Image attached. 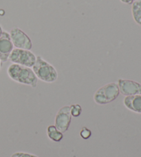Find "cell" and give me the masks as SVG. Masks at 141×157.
<instances>
[{"label": "cell", "instance_id": "1", "mask_svg": "<svg viewBox=\"0 0 141 157\" xmlns=\"http://www.w3.org/2000/svg\"><path fill=\"white\" fill-rule=\"evenodd\" d=\"M7 73L13 81L24 85L36 88L38 78L34 73L32 69L19 64L12 63L7 70Z\"/></svg>", "mask_w": 141, "mask_h": 157}, {"label": "cell", "instance_id": "2", "mask_svg": "<svg viewBox=\"0 0 141 157\" xmlns=\"http://www.w3.org/2000/svg\"><path fill=\"white\" fill-rule=\"evenodd\" d=\"M32 71L38 79L46 83H54L58 78V72L52 64L44 59L41 56L36 57Z\"/></svg>", "mask_w": 141, "mask_h": 157}, {"label": "cell", "instance_id": "3", "mask_svg": "<svg viewBox=\"0 0 141 157\" xmlns=\"http://www.w3.org/2000/svg\"><path fill=\"white\" fill-rule=\"evenodd\" d=\"M120 94L116 83H109L101 87L94 94V101L98 105H105L117 99Z\"/></svg>", "mask_w": 141, "mask_h": 157}, {"label": "cell", "instance_id": "4", "mask_svg": "<svg viewBox=\"0 0 141 157\" xmlns=\"http://www.w3.org/2000/svg\"><path fill=\"white\" fill-rule=\"evenodd\" d=\"M9 60L13 63L32 68L36 60V56L28 50L14 48L10 53Z\"/></svg>", "mask_w": 141, "mask_h": 157}, {"label": "cell", "instance_id": "5", "mask_svg": "<svg viewBox=\"0 0 141 157\" xmlns=\"http://www.w3.org/2000/svg\"><path fill=\"white\" fill-rule=\"evenodd\" d=\"M11 41L15 48L30 50L32 43L30 38L26 33L18 27H14L9 33Z\"/></svg>", "mask_w": 141, "mask_h": 157}, {"label": "cell", "instance_id": "6", "mask_svg": "<svg viewBox=\"0 0 141 157\" xmlns=\"http://www.w3.org/2000/svg\"><path fill=\"white\" fill-rule=\"evenodd\" d=\"M72 121V114L70 106L66 105L59 110L55 117V127L61 132L67 131Z\"/></svg>", "mask_w": 141, "mask_h": 157}, {"label": "cell", "instance_id": "7", "mask_svg": "<svg viewBox=\"0 0 141 157\" xmlns=\"http://www.w3.org/2000/svg\"><path fill=\"white\" fill-rule=\"evenodd\" d=\"M14 49L9 33L3 31L0 37V61L2 63L7 62L9 59L10 53Z\"/></svg>", "mask_w": 141, "mask_h": 157}, {"label": "cell", "instance_id": "8", "mask_svg": "<svg viewBox=\"0 0 141 157\" xmlns=\"http://www.w3.org/2000/svg\"><path fill=\"white\" fill-rule=\"evenodd\" d=\"M117 84L120 92L125 96L141 94V85L136 81L120 78Z\"/></svg>", "mask_w": 141, "mask_h": 157}, {"label": "cell", "instance_id": "9", "mask_svg": "<svg viewBox=\"0 0 141 157\" xmlns=\"http://www.w3.org/2000/svg\"><path fill=\"white\" fill-rule=\"evenodd\" d=\"M124 105L130 110L141 113V94L126 97L124 99Z\"/></svg>", "mask_w": 141, "mask_h": 157}, {"label": "cell", "instance_id": "10", "mask_svg": "<svg viewBox=\"0 0 141 157\" xmlns=\"http://www.w3.org/2000/svg\"><path fill=\"white\" fill-rule=\"evenodd\" d=\"M131 13L136 23L141 26V0H136L132 3Z\"/></svg>", "mask_w": 141, "mask_h": 157}, {"label": "cell", "instance_id": "11", "mask_svg": "<svg viewBox=\"0 0 141 157\" xmlns=\"http://www.w3.org/2000/svg\"><path fill=\"white\" fill-rule=\"evenodd\" d=\"M47 134L50 139L55 142H60L63 138V133L59 131L55 125H50L48 127Z\"/></svg>", "mask_w": 141, "mask_h": 157}, {"label": "cell", "instance_id": "12", "mask_svg": "<svg viewBox=\"0 0 141 157\" xmlns=\"http://www.w3.org/2000/svg\"><path fill=\"white\" fill-rule=\"evenodd\" d=\"M70 112H71L72 116L78 117L81 115L82 108L79 104H73L70 105Z\"/></svg>", "mask_w": 141, "mask_h": 157}, {"label": "cell", "instance_id": "13", "mask_svg": "<svg viewBox=\"0 0 141 157\" xmlns=\"http://www.w3.org/2000/svg\"><path fill=\"white\" fill-rule=\"evenodd\" d=\"M92 135V132L88 128L83 127L82 130L80 132V136L83 139H88Z\"/></svg>", "mask_w": 141, "mask_h": 157}, {"label": "cell", "instance_id": "14", "mask_svg": "<svg viewBox=\"0 0 141 157\" xmlns=\"http://www.w3.org/2000/svg\"><path fill=\"white\" fill-rule=\"evenodd\" d=\"M10 157H39L38 156L31 155V154L24 152H15Z\"/></svg>", "mask_w": 141, "mask_h": 157}, {"label": "cell", "instance_id": "15", "mask_svg": "<svg viewBox=\"0 0 141 157\" xmlns=\"http://www.w3.org/2000/svg\"><path fill=\"white\" fill-rule=\"evenodd\" d=\"M120 1L123 3V4H132L135 0H120Z\"/></svg>", "mask_w": 141, "mask_h": 157}, {"label": "cell", "instance_id": "16", "mask_svg": "<svg viewBox=\"0 0 141 157\" xmlns=\"http://www.w3.org/2000/svg\"><path fill=\"white\" fill-rule=\"evenodd\" d=\"M2 33H3L2 27V26H1V25H0V37H1V36H2Z\"/></svg>", "mask_w": 141, "mask_h": 157}, {"label": "cell", "instance_id": "17", "mask_svg": "<svg viewBox=\"0 0 141 157\" xmlns=\"http://www.w3.org/2000/svg\"><path fill=\"white\" fill-rule=\"evenodd\" d=\"M2 61H0V70H1V68H2Z\"/></svg>", "mask_w": 141, "mask_h": 157}, {"label": "cell", "instance_id": "18", "mask_svg": "<svg viewBox=\"0 0 141 157\" xmlns=\"http://www.w3.org/2000/svg\"><path fill=\"white\" fill-rule=\"evenodd\" d=\"M135 1H136V0H135Z\"/></svg>", "mask_w": 141, "mask_h": 157}]
</instances>
